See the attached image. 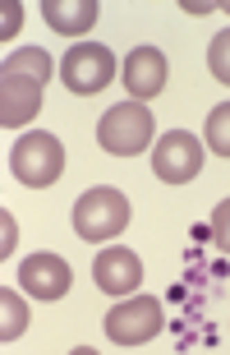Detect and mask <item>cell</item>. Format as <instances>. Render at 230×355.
Masks as SVG:
<instances>
[{"label": "cell", "instance_id": "1", "mask_svg": "<svg viewBox=\"0 0 230 355\" xmlns=\"http://www.w3.org/2000/svg\"><path fill=\"white\" fill-rule=\"evenodd\" d=\"M10 171L28 189H46V184H55L64 175V144L46 130L19 134L14 139V153H10Z\"/></svg>", "mask_w": 230, "mask_h": 355}, {"label": "cell", "instance_id": "2", "mask_svg": "<svg viewBox=\"0 0 230 355\" xmlns=\"http://www.w3.org/2000/svg\"><path fill=\"white\" fill-rule=\"evenodd\" d=\"M129 226V198L111 184H97L88 194L74 198V231L88 245H102V240H115Z\"/></svg>", "mask_w": 230, "mask_h": 355}, {"label": "cell", "instance_id": "3", "mask_svg": "<svg viewBox=\"0 0 230 355\" xmlns=\"http://www.w3.org/2000/svg\"><path fill=\"white\" fill-rule=\"evenodd\" d=\"M152 111L143 102H120L111 106L102 116V125H97V144L106 148V153H115V157H139L143 148L152 144Z\"/></svg>", "mask_w": 230, "mask_h": 355}, {"label": "cell", "instance_id": "4", "mask_svg": "<svg viewBox=\"0 0 230 355\" xmlns=\"http://www.w3.org/2000/svg\"><path fill=\"white\" fill-rule=\"evenodd\" d=\"M60 79L69 92L92 97V92H102L115 79V55L106 51L102 42H78V46H69L60 55Z\"/></svg>", "mask_w": 230, "mask_h": 355}, {"label": "cell", "instance_id": "5", "mask_svg": "<svg viewBox=\"0 0 230 355\" xmlns=\"http://www.w3.org/2000/svg\"><path fill=\"white\" fill-rule=\"evenodd\" d=\"M161 323H166V314H161L157 295H129L106 314V337L115 346H143L161 332Z\"/></svg>", "mask_w": 230, "mask_h": 355}, {"label": "cell", "instance_id": "6", "mask_svg": "<svg viewBox=\"0 0 230 355\" xmlns=\"http://www.w3.org/2000/svg\"><path fill=\"white\" fill-rule=\"evenodd\" d=\"M203 171V144L193 139L189 130H170L157 139V153H152V175L166 184H189L198 180Z\"/></svg>", "mask_w": 230, "mask_h": 355}, {"label": "cell", "instance_id": "7", "mask_svg": "<svg viewBox=\"0 0 230 355\" xmlns=\"http://www.w3.org/2000/svg\"><path fill=\"white\" fill-rule=\"evenodd\" d=\"M92 282H97L106 295H115V300H129L143 282V259L134 250H125V245H106V250L92 259Z\"/></svg>", "mask_w": 230, "mask_h": 355}, {"label": "cell", "instance_id": "8", "mask_svg": "<svg viewBox=\"0 0 230 355\" xmlns=\"http://www.w3.org/2000/svg\"><path fill=\"white\" fill-rule=\"evenodd\" d=\"M69 282H74L69 263H64L60 254H51V250L28 254L24 263H19V286H24L33 300H60L64 291H69Z\"/></svg>", "mask_w": 230, "mask_h": 355}, {"label": "cell", "instance_id": "9", "mask_svg": "<svg viewBox=\"0 0 230 355\" xmlns=\"http://www.w3.org/2000/svg\"><path fill=\"white\" fill-rule=\"evenodd\" d=\"M120 79H125L129 97L134 102H152V97H161V88H166V55L157 51V46H134L125 60V69H120Z\"/></svg>", "mask_w": 230, "mask_h": 355}, {"label": "cell", "instance_id": "10", "mask_svg": "<svg viewBox=\"0 0 230 355\" xmlns=\"http://www.w3.org/2000/svg\"><path fill=\"white\" fill-rule=\"evenodd\" d=\"M42 88L46 83L24 79V74H0V130H24L42 111Z\"/></svg>", "mask_w": 230, "mask_h": 355}, {"label": "cell", "instance_id": "11", "mask_svg": "<svg viewBox=\"0 0 230 355\" xmlns=\"http://www.w3.org/2000/svg\"><path fill=\"white\" fill-rule=\"evenodd\" d=\"M97 14H102L97 0H42V19H46L55 33H64V37L88 33V28L97 24Z\"/></svg>", "mask_w": 230, "mask_h": 355}, {"label": "cell", "instance_id": "12", "mask_svg": "<svg viewBox=\"0 0 230 355\" xmlns=\"http://www.w3.org/2000/svg\"><path fill=\"white\" fill-rule=\"evenodd\" d=\"M5 74H24V79L46 83L51 79V55L42 51V46H24V51H14L10 60H5Z\"/></svg>", "mask_w": 230, "mask_h": 355}, {"label": "cell", "instance_id": "13", "mask_svg": "<svg viewBox=\"0 0 230 355\" xmlns=\"http://www.w3.org/2000/svg\"><path fill=\"white\" fill-rule=\"evenodd\" d=\"M24 328H28V304L5 286L0 291V342L10 346L14 337H24Z\"/></svg>", "mask_w": 230, "mask_h": 355}, {"label": "cell", "instance_id": "14", "mask_svg": "<svg viewBox=\"0 0 230 355\" xmlns=\"http://www.w3.org/2000/svg\"><path fill=\"white\" fill-rule=\"evenodd\" d=\"M203 134H207V148H212L217 157H230V102L212 106V116H207Z\"/></svg>", "mask_w": 230, "mask_h": 355}, {"label": "cell", "instance_id": "15", "mask_svg": "<svg viewBox=\"0 0 230 355\" xmlns=\"http://www.w3.org/2000/svg\"><path fill=\"white\" fill-rule=\"evenodd\" d=\"M207 69L217 74V83L230 88V28H221L217 37H212V46H207Z\"/></svg>", "mask_w": 230, "mask_h": 355}, {"label": "cell", "instance_id": "16", "mask_svg": "<svg viewBox=\"0 0 230 355\" xmlns=\"http://www.w3.org/2000/svg\"><path fill=\"white\" fill-rule=\"evenodd\" d=\"M212 240H217V250L230 254V198L217 203V212H212Z\"/></svg>", "mask_w": 230, "mask_h": 355}, {"label": "cell", "instance_id": "17", "mask_svg": "<svg viewBox=\"0 0 230 355\" xmlns=\"http://www.w3.org/2000/svg\"><path fill=\"white\" fill-rule=\"evenodd\" d=\"M19 28H24V5H19V0H10V5L0 10V37L10 42L14 33H19Z\"/></svg>", "mask_w": 230, "mask_h": 355}, {"label": "cell", "instance_id": "18", "mask_svg": "<svg viewBox=\"0 0 230 355\" xmlns=\"http://www.w3.org/2000/svg\"><path fill=\"white\" fill-rule=\"evenodd\" d=\"M14 240H19V226H14V217H10V212H0V254H5V259H10Z\"/></svg>", "mask_w": 230, "mask_h": 355}, {"label": "cell", "instance_id": "19", "mask_svg": "<svg viewBox=\"0 0 230 355\" xmlns=\"http://www.w3.org/2000/svg\"><path fill=\"white\" fill-rule=\"evenodd\" d=\"M69 355H97V351H92V346H78V351H69Z\"/></svg>", "mask_w": 230, "mask_h": 355}]
</instances>
